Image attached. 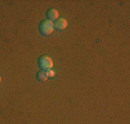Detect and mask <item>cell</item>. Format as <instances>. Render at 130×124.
Wrapping results in <instances>:
<instances>
[{"instance_id": "cell-3", "label": "cell", "mask_w": 130, "mask_h": 124, "mask_svg": "<svg viewBox=\"0 0 130 124\" xmlns=\"http://www.w3.org/2000/svg\"><path fill=\"white\" fill-rule=\"evenodd\" d=\"M67 26H68V22L64 18H58L54 22V29L55 30H64V29H67Z\"/></svg>"}, {"instance_id": "cell-2", "label": "cell", "mask_w": 130, "mask_h": 124, "mask_svg": "<svg viewBox=\"0 0 130 124\" xmlns=\"http://www.w3.org/2000/svg\"><path fill=\"white\" fill-rule=\"evenodd\" d=\"M53 59L50 57H47V55H44V57H40L39 58V66L42 70H50L53 68Z\"/></svg>"}, {"instance_id": "cell-6", "label": "cell", "mask_w": 130, "mask_h": 124, "mask_svg": "<svg viewBox=\"0 0 130 124\" xmlns=\"http://www.w3.org/2000/svg\"><path fill=\"white\" fill-rule=\"evenodd\" d=\"M46 73H47V77H54L55 76V72L53 69H50V70H46Z\"/></svg>"}, {"instance_id": "cell-5", "label": "cell", "mask_w": 130, "mask_h": 124, "mask_svg": "<svg viewBox=\"0 0 130 124\" xmlns=\"http://www.w3.org/2000/svg\"><path fill=\"white\" fill-rule=\"evenodd\" d=\"M36 79H38L39 81H47L48 77H47L46 70H40V72H38V74H36Z\"/></svg>"}, {"instance_id": "cell-7", "label": "cell", "mask_w": 130, "mask_h": 124, "mask_svg": "<svg viewBox=\"0 0 130 124\" xmlns=\"http://www.w3.org/2000/svg\"><path fill=\"white\" fill-rule=\"evenodd\" d=\"M0 83H2V77H0Z\"/></svg>"}, {"instance_id": "cell-1", "label": "cell", "mask_w": 130, "mask_h": 124, "mask_svg": "<svg viewBox=\"0 0 130 124\" xmlns=\"http://www.w3.org/2000/svg\"><path fill=\"white\" fill-rule=\"evenodd\" d=\"M39 30H40V33H42L43 36L51 35L53 30H54V22H51V21H48V19L43 21V22L39 25Z\"/></svg>"}, {"instance_id": "cell-4", "label": "cell", "mask_w": 130, "mask_h": 124, "mask_svg": "<svg viewBox=\"0 0 130 124\" xmlns=\"http://www.w3.org/2000/svg\"><path fill=\"white\" fill-rule=\"evenodd\" d=\"M58 17H60V14H58V11L55 10V8H50V10L47 11V19L51 21V22H55V21L58 19Z\"/></svg>"}]
</instances>
